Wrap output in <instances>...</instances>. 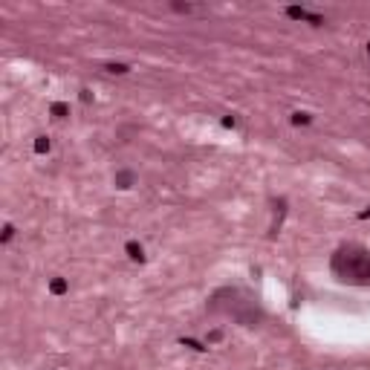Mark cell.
I'll list each match as a JSON object with an SVG mask.
<instances>
[{
  "mask_svg": "<svg viewBox=\"0 0 370 370\" xmlns=\"http://www.w3.org/2000/svg\"><path fill=\"white\" fill-rule=\"evenodd\" d=\"M205 312L232 318L240 327H260L266 321V309L257 301V295L243 289V286H220L208 295Z\"/></svg>",
  "mask_w": 370,
  "mask_h": 370,
  "instance_id": "6da1fadb",
  "label": "cell"
},
{
  "mask_svg": "<svg viewBox=\"0 0 370 370\" xmlns=\"http://www.w3.org/2000/svg\"><path fill=\"white\" fill-rule=\"evenodd\" d=\"M330 272L350 286H370V249L362 243H341L330 254Z\"/></svg>",
  "mask_w": 370,
  "mask_h": 370,
  "instance_id": "7a4b0ae2",
  "label": "cell"
},
{
  "mask_svg": "<svg viewBox=\"0 0 370 370\" xmlns=\"http://www.w3.org/2000/svg\"><path fill=\"white\" fill-rule=\"evenodd\" d=\"M113 185H116L119 191H130L136 185V171L130 168H119L116 174H113Z\"/></svg>",
  "mask_w": 370,
  "mask_h": 370,
  "instance_id": "3957f363",
  "label": "cell"
},
{
  "mask_svg": "<svg viewBox=\"0 0 370 370\" xmlns=\"http://www.w3.org/2000/svg\"><path fill=\"white\" fill-rule=\"evenodd\" d=\"M124 254H127V260H130V263H145V260H148L145 246H142L139 240H127V243H124Z\"/></svg>",
  "mask_w": 370,
  "mask_h": 370,
  "instance_id": "277c9868",
  "label": "cell"
},
{
  "mask_svg": "<svg viewBox=\"0 0 370 370\" xmlns=\"http://www.w3.org/2000/svg\"><path fill=\"white\" fill-rule=\"evenodd\" d=\"M289 122H292L295 127H307V124H312V122H315V116H312L309 110H292Z\"/></svg>",
  "mask_w": 370,
  "mask_h": 370,
  "instance_id": "5b68a950",
  "label": "cell"
},
{
  "mask_svg": "<svg viewBox=\"0 0 370 370\" xmlns=\"http://www.w3.org/2000/svg\"><path fill=\"white\" fill-rule=\"evenodd\" d=\"M50 292H52V295H67V292H69L67 278H61V275H55V278H50Z\"/></svg>",
  "mask_w": 370,
  "mask_h": 370,
  "instance_id": "8992f818",
  "label": "cell"
},
{
  "mask_svg": "<svg viewBox=\"0 0 370 370\" xmlns=\"http://www.w3.org/2000/svg\"><path fill=\"white\" fill-rule=\"evenodd\" d=\"M101 69H104V72H110V75H127V72H130V64H122V61H107Z\"/></svg>",
  "mask_w": 370,
  "mask_h": 370,
  "instance_id": "52a82bcc",
  "label": "cell"
},
{
  "mask_svg": "<svg viewBox=\"0 0 370 370\" xmlns=\"http://www.w3.org/2000/svg\"><path fill=\"white\" fill-rule=\"evenodd\" d=\"M32 151L38 153V156L50 153V151H52V142H50V136H35V142H32Z\"/></svg>",
  "mask_w": 370,
  "mask_h": 370,
  "instance_id": "ba28073f",
  "label": "cell"
},
{
  "mask_svg": "<svg viewBox=\"0 0 370 370\" xmlns=\"http://www.w3.org/2000/svg\"><path fill=\"white\" fill-rule=\"evenodd\" d=\"M50 116L52 119H67L69 116V104H67V101H52V104H50Z\"/></svg>",
  "mask_w": 370,
  "mask_h": 370,
  "instance_id": "9c48e42d",
  "label": "cell"
},
{
  "mask_svg": "<svg viewBox=\"0 0 370 370\" xmlns=\"http://www.w3.org/2000/svg\"><path fill=\"white\" fill-rule=\"evenodd\" d=\"M284 12H286V17H292V20H304V23H307V15H309V9H304V6H286Z\"/></svg>",
  "mask_w": 370,
  "mask_h": 370,
  "instance_id": "30bf717a",
  "label": "cell"
},
{
  "mask_svg": "<svg viewBox=\"0 0 370 370\" xmlns=\"http://www.w3.org/2000/svg\"><path fill=\"white\" fill-rule=\"evenodd\" d=\"M180 344H183V347H191V350H197V353H205V350H208V344H205V341H197V338H180Z\"/></svg>",
  "mask_w": 370,
  "mask_h": 370,
  "instance_id": "8fae6325",
  "label": "cell"
},
{
  "mask_svg": "<svg viewBox=\"0 0 370 370\" xmlns=\"http://www.w3.org/2000/svg\"><path fill=\"white\" fill-rule=\"evenodd\" d=\"M223 338H226V333H223L220 327H214V330H208V333H205V344L211 347V344H220Z\"/></svg>",
  "mask_w": 370,
  "mask_h": 370,
  "instance_id": "7c38bea8",
  "label": "cell"
},
{
  "mask_svg": "<svg viewBox=\"0 0 370 370\" xmlns=\"http://www.w3.org/2000/svg\"><path fill=\"white\" fill-rule=\"evenodd\" d=\"M15 226H12V223H3V232H0V243H3V246H6V243H12V237H15Z\"/></svg>",
  "mask_w": 370,
  "mask_h": 370,
  "instance_id": "4fadbf2b",
  "label": "cell"
},
{
  "mask_svg": "<svg viewBox=\"0 0 370 370\" xmlns=\"http://www.w3.org/2000/svg\"><path fill=\"white\" fill-rule=\"evenodd\" d=\"M78 99L84 101V104H90L96 96H93V90H90V87H81V90H78Z\"/></svg>",
  "mask_w": 370,
  "mask_h": 370,
  "instance_id": "5bb4252c",
  "label": "cell"
},
{
  "mask_svg": "<svg viewBox=\"0 0 370 370\" xmlns=\"http://www.w3.org/2000/svg\"><path fill=\"white\" fill-rule=\"evenodd\" d=\"M171 9H174V12H183V15L194 12V6H191V3H171Z\"/></svg>",
  "mask_w": 370,
  "mask_h": 370,
  "instance_id": "9a60e30c",
  "label": "cell"
},
{
  "mask_svg": "<svg viewBox=\"0 0 370 370\" xmlns=\"http://www.w3.org/2000/svg\"><path fill=\"white\" fill-rule=\"evenodd\" d=\"M223 127H237V119L235 116H226V119H223Z\"/></svg>",
  "mask_w": 370,
  "mask_h": 370,
  "instance_id": "2e32d148",
  "label": "cell"
},
{
  "mask_svg": "<svg viewBox=\"0 0 370 370\" xmlns=\"http://www.w3.org/2000/svg\"><path fill=\"white\" fill-rule=\"evenodd\" d=\"M365 217H370V205L365 208V211H362V214H359V220H365Z\"/></svg>",
  "mask_w": 370,
  "mask_h": 370,
  "instance_id": "e0dca14e",
  "label": "cell"
},
{
  "mask_svg": "<svg viewBox=\"0 0 370 370\" xmlns=\"http://www.w3.org/2000/svg\"><path fill=\"white\" fill-rule=\"evenodd\" d=\"M365 50H368V55H370V41H368V47H365Z\"/></svg>",
  "mask_w": 370,
  "mask_h": 370,
  "instance_id": "ac0fdd59",
  "label": "cell"
}]
</instances>
